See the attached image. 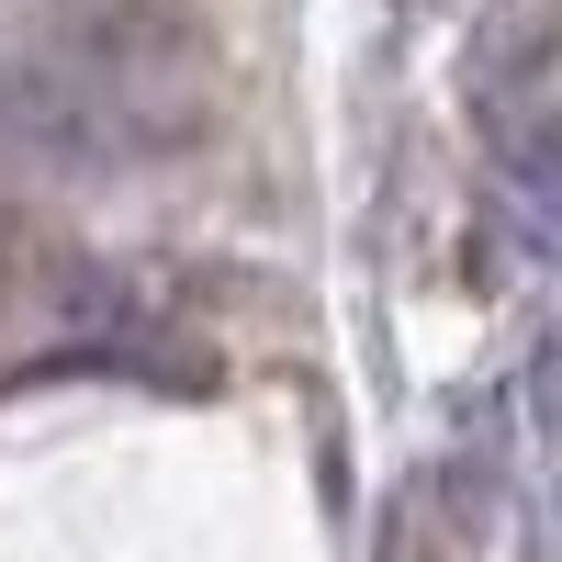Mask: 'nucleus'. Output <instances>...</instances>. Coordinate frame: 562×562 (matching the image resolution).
I'll list each match as a JSON object with an SVG mask.
<instances>
[{
	"mask_svg": "<svg viewBox=\"0 0 562 562\" xmlns=\"http://www.w3.org/2000/svg\"><path fill=\"white\" fill-rule=\"evenodd\" d=\"M506 169H518L540 203H562V113H551V102H540L518 135H506Z\"/></svg>",
	"mask_w": 562,
	"mask_h": 562,
	"instance_id": "nucleus-1",
	"label": "nucleus"
}]
</instances>
